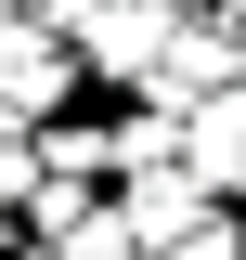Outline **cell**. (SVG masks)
<instances>
[{"mask_svg":"<svg viewBox=\"0 0 246 260\" xmlns=\"http://www.w3.org/2000/svg\"><path fill=\"white\" fill-rule=\"evenodd\" d=\"M0 195H26V143H0Z\"/></svg>","mask_w":246,"mask_h":260,"instance_id":"1","label":"cell"},{"mask_svg":"<svg viewBox=\"0 0 246 260\" xmlns=\"http://www.w3.org/2000/svg\"><path fill=\"white\" fill-rule=\"evenodd\" d=\"M182 260H233V234H220V221H208V234H194V247H182Z\"/></svg>","mask_w":246,"mask_h":260,"instance_id":"2","label":"cell"}]
</instances>
